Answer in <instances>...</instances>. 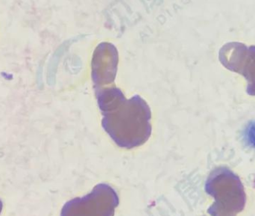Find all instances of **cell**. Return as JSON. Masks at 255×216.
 Wrapping results in <instances>:
<instances>
[{"label": "cell", "mask_w": 255, "mask_h": 216, "mask_svg": "<svg viewBox=\"0 0 255 216\" xmlns=\"http://www.w3.org/2000/svg\"><path fill=\"white\" fill-rule=\"evenodd\" d=\"M102 125L118 146L130 150L144 145L151 134V112L139 95L127 99L116 86L96 88Z\"/></svg>", "instance_id": "6da1fadb"}, {"label": "cell", "mask_w": 255, "mask_h": 216, "mask_svg": "<svg viewBox=\"0 0 255 216\" xmlns=\"http://www.w3.org/2000/svg\"><path fill=\"white\" fill-rule=\"evenodd\" d=\"M118 205L117 192L108 184H100L87 196L66 203L61 216H115Z\"/></svg>", "instance_id": "7a4b0ae2"}, {"label": "cell", "mask_w": 255, "mask_h": 216, "mask_svg": "<svg viewBox=\"0 0 255 216\" xmlns=\"http://www.w3.org/2000/svg\"><path fill=\"white\" fill-rule=\"evenodd\" d=\"M219 58L225 67L247 79V93L255 96V46L230 42L220 49Z\"/></svg>", "instance_id": "3957f363"}, {"label": "cell", "mask_w": 255, "mask_h": 216, "mask_svg": "<svg viewBox=\"0 0 255 216\" xmlns=\"http://www.w3.org/2000/svg\"><path fill=\"white\" fill-rule=\"evenodd\" d=\"M118 61L119 55L115 45L103 42L97 46L91 62L94 88H102L115 82Z\"/></svg>", "instance_id": "277c9868"}, {"label": "cell", "mask_w": 255, "mask_h": 216, "mask_svg": "<svg viewBox=\"0 0 255 216\" xmlns=\"http://www.w3.org/2000/svg\"><path fill=\"white\" fill-rule=\"evenodd\" d=\"M244 138L247 145L255 149V121H252L247 125L244 132Z\"/></svg>", "instance_id": "5b68a950"}, {"label": "cell", "mask_w": 255, "mask_h": 216, "mask_svg": "<svg viewBox=\"0 0 255 216\" xmlns=\"http://www.w3.org/2000/svg\"></svg>", "instance_id": "8992f818"}]
</instances>
